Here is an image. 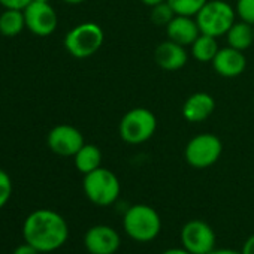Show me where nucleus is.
Segmentation results:
<instances>
[{
    "mask_svg": "<svg viewBox=\"0 0 254 254\" xmlns=\"http://www.w3.org/2000/svg\"><path fill=\"white\" fill-rule=\"evenodd\" d=\"M24 242L39 253H53L62 248L69 238V226L62 214L53 209H35L23 223Z\"/></svg>",
    "mask_w": 254,
    "mask_h": 254,
    "instance_id": "f257e3e1",
    "label": "nucleus"
},
{
    "mask_svg": "<svg viewBox=\"0 0 254 254\" xmlns=\"http://www.w3.org/2000/svg\"><path fill=\"white\" fill-rule=\"evenodd\" d=\"M123 227L130 239L136 242H151L160 235L162 218L153 206L136 203L124 212Z\"/></svg>",
    "mask_w": 254,
    "mask_h": 254,
    "instance_id": "f03ea898",
    "label": "nucleus"
},
{
    "mask_svg": "<svg viewBox=\"0 0 254 254\" xmlns=\"http://www.w3.org/2000/svg\"><path fill=\"white\" fill-rule=\"evenodd\" d=\"M82 189L87 199L97 206H109L115 203L121 193L118 177L112 171L102 166L84 175Z\"/></svg>",
    "mask_w": 254,
    "mask_h": 254,
    "instance_id": "7ed1b4c3",
    "label": "nucleus"
},
{
    "mask_svg": "<svg viewBox=\"0 0 254 254\" xmlns=\"http://www.w3.org/2000/svg\"><path fill=\"white\" fill-rule=\"evenodd\" d=\"M157 129V118L147 108H133L127 111L120 121L118 132L126 144L139 145L153 138Z\"/></svg>",
    "mask_w": 254,
    "mask_h": 254,
    "instance_id": "20e7f679",
    "label": "nucleus"
},
{
    "mask_svg": "<svg viewBox=\"0 0 254 254\" xmlns=\"http://www.w3.org/2000/svg\"><path fill=\"white\" fill-rule=\"evenodd\" d=\"M194 18L200 33L220 38L226 36L236 21V11L224 0H208Z\"/></svg>",
    "mask_w": 254,
    "mask_h": 254,
    "instance_id": "39448f33",
    "label": "nucleus"
},
{
    "mask_svg": "<svg viewBox=\"0 0 254 254\" xmlns=\"http://www.w3.org/2000/svg\"><path fill=\"white\" fill-rule=\"evenodd\" d=\"M105 41L103 29L97 23H81L64 36V48L75 59H87L96 54Z\"/></svg>",
    "mask_w": 254,
    "mask_h": 254,
    "instance_id": "423d86ee",
    "label": "nucleus"
},
{
    "mask_svg": "<svg viewBox=\"0 0 254 254\" xmlns=\"http://www.w3.org/2000/svg\"><path fill=\"white\" fill-rule=\"evenodd\" d=\"M223 153V144L212 133H200L191 138L184 150L186 162L194 169H206L218 162Z\"/></svg>",
    "mask_w": 254,
    "mask_h": 254,
    "instance_id": "0eeeda50",
    "label": "nucleus"
},
{
    "mask_svg": "<svg viewBox=\"0 0 254 254\" xmlns=\"http://www.w3.org/2000/svg\"><path fill=\"white\" fill-rule=\"evenodd\" d=\"M183 248L191 254H209L215 250V232L203 220L187 221L180 233Z\"/></svg>",
    "mask_w": 254,
    "mask_h": 254,
    "instance_id": "6e6552de",
    "label": "nucleus"
},
{
    "mask_svg": "<svg viewBox=\"0 0 254 254\" xmlns=\"http://www.w3.org/2000/svg\"><path fill=\"white\" fill-rule=\"evenodd\" d=\"M47 144L50 150L60 157H73L85 144L82 133L73 126L59 124L50 130Z\"/></svg>",
    "mask_w": 254,
    "mask_h": 254,
    "instance_id": "1a4fd4ad",
    "label": "nucleus"
},
{
    "mask_svg": "<svg viewBox=\"0 0 254 254\" xmlns=\"http://www.w3.org/2000/svg\"><path fill=\"white\" fill-rule=\"evenodd\" d=\"M26 29L30 30L36 36H50L56 32L59 18L54 8L45 2H33L29 3L24 9Z\"/></svg>",
    "mask_w": 254,
    "mask_h": 254,
    "instance_id": "9d476101",
    "label": "nucleus"
},
{
    "mask_svg": "<svg viewBox=\"0 0 254 254\" xmlns=\"http://www.w3.org/2000/svg\"><path fill=\"white\" fill-rule=\"evenodd\" d=\"M84 245L90 254H115L121 245V236L108 224H96L85 232Z\"/></svg>",
    "mask_w": 254,
    "mask_h": 254,
    "instance_id": "9b49d317",
    "label": "nucleus"
},
{
    "mask_svg": "<svg viewBox=\"0 0 254 254\" xmlns=\"http://www.w3.org/2000/svg\"><path fill=\"white\" fill-rule=\"evenodd\" d=\"M211 63L214 70L223 78H236L244 73L247 67V59L244 53L229 45L226 48H220Z\"/></svg>",
    "mask_w": 254,
    "mask_h": 254,
    "instance_id": "f8f14e48",
    "label": "nucleus"
},
{
    "mask_svg": "<svg viewBox=\"0 0 254 254\" xmlns=\"http://www.w3.org/2000/svg\"><path fill=\"white\" fill-rule=\"evenodd\" d=\"M154 60L159 67L172 72V70H180L187 64L189 54L186 51V47L168 39L156 47Z\"/></svg>",
    "mask_w": 254,
    "mask_h": 254,
    "instance_id": "ddd939ff",
    "label": "nucleus"
},
{
    "mask_svg": "<svg viewBox=\"0 0 254 254\" xmlns=\"http://www.w3.org/2000/svg\"><path fill=\"white\" fill-rule=\"evenodd\" d=\"M165 29L168 38L183 47H191V44L200 36V29L194 17L175 15Z\"/></svg>",
    "mask_w": 254,
    "mask_h": 254,
    "instance_id": "4468645a",
    "label": "nucleus"
},
{
    "mask_svg": "<svg viewBox=\"0 0 254 254\" xmlns=\"http://www.w3.org/2000/svg\"><path fill=\"white\" fill-rule=\"evenodd\" d=\"M215 109V100L211 94L199 91L187 97L183 105V117L190 123L205 121Z\"/></svg>",
    "mask_w": 254,
    "mask_h": 254,
    "instance_id": "2eb2a0df",
    "label": "nucleus"
},
{
    "mask_svg": "<svg viewBox=\"0 0 254 254\" xmlns=\"http://www.w3.org/2000/svg\"><path fill=\"white\" fill-rule=\"evenodd\" d=\"M226 41L227 45L239 50V51H245L248 50L253 42H254V32H253V26L245 23V21H235L233 26L229 29V32L226 33Z\"/></svg>",
    "mask_w": 254,
    "mask_h": 254,
    "instance_id": "dca6fc26",
    "label": "nucleus"
},
{
    "mask_svg": "<svg viewBox=\"0 0 254 254\" xmlns=\"http://www.w3.org/2000/svg\"><path fill=\"white\" fill-rule=\"evenodd\" d=\"M73 162H75V168L87 175L93 171H96L97 168H100L102 165V151L93 145V144H84L79 151L73 156Z\"/></svg>",
    "mask_w": 254,
    "mask_h": 254,
    "instance_id": "f3484780",
    "label": "nucleus"
},
{
    "mask_svg": "<svg viewBox=\"0 0 254 254\" xmlns=\"http://www.w3.org/2000/svg\"><path fill=\"white\" fill-rule=\"evenodd\" d=\"M26 29L24 11L21 9H5L0 14V35L14 38Z\"/></svg>",
    "mask_w": 254,
    "mask_h": 254,
    "instance_id": "a211bd4d",
    "label": "nucleus"
},
{
    "mask_svg": "<svg viewBox=\"0 0 254 254\" xmlns=\"http://www.w3.org/2000/svg\"><path fill=\"white\" fill-rule=\"evenodd\" d=\"M220 47L217 38L200 33V36L191 44V54L200 63H211L218 53Z\"/></svg>",
    "mask_w": 254,
    "mask_h": 254,
    "instance_id": "6ab92c4d",
    "label": "nucleus"
},
{
    "mask_svg": "<svg viewBox=\"0 0 254 254\" xmlns=\"http://www.w3.org/2000/svg\"><path fill=\"white\" fill-rule=\"evenodd\" d=\"M206 2L208 0H168V3L174 9L175 15L187 17H196Z\"/></svg>",
    "mask_w": 254,
    "mask_h": 254,
    "instance_id": "aec40b11",
    "label": "nucleus"
},
{
    "mask_svg": "<svg viewBox=\"0 0 254 254\" xmlns=\"http://www.w3.org/2000/svg\"><path fill=\"white\" fill-rule=\"evenodd\" d=\"M174 17H175V12L171 8V5L168 3V0H166V2H163V3H159V5H156V6L151 8L150 18H151V23L154 26L166 27L172 21Z\"/></svg>",
    "mask_w": 254,
    "mask_h": 254,
    "instance_id": "412c9836",
    "label": "nucleus"
},
{
    "mask_svg": "<svg viewBox=\"0 0 254 254\" xmlns=\"http://www.w3.org/2000/svg\"><path fill=\"white\" fill-rule=\"evenodd\" d=\"M235 11L242 21L254 24V0H238Z\"/></svg>",
    "mask_w": 254,
    "mask_h": 254,
    "instance_id": "4be33fe9",
    "label": "nucleus"
},
{
    "mask_svg": "<svg viewBox=\"0 0 254 254\" xmlns=\"http://www.w3.org/2000/svg\"><path fill=\"white\" fill-rule=\"evenodd\" d=\"M12 196V181L11 177L0 169V209H2L11 199Z\"/></svg>",
    "mask_w": 254,
    "mask_h": 254,
    "instance_id": "5701e85b",
    "label": "nucleus"
},
{
    "mask_svg": "<svg viewBox=\"0 0 254 254\" xmlns=\"http://www.w3.org/2000/svg\"><path fill=\"white\" fill-rule=\"evenodd\" d=\"M33 0H0V5L5 9H24Z\"/></svg>",
    "mask_w": 254,
    "mask_h": 254,
    "instance_id": "b1692460",
    "label": "nucleus"
},
{
    "mask_svg": "<svg viewBox=\"0 0 254 254\" xmlns=\"http://www.w3.org/2000/svg\"><path fill=\"white\" fill-rule=\"evenodd\" d=\"M12 254H41V253H39L35 247H32L30 244L24 242V244L18 245V247L12 251Z\"/></svg>",
    "mask_w": 254,
    "mask_h": 254,
    "instance_id": "393cba45",
    "label": "nucleus"
},
{
    "mask_svg": "<svg viewBox=\"0 0 254 254\" xmlns=\"http://www.w3.org/2000/svg\"><path fill=\"white\" fill-rule=\"evenodd\" d=\"M242 254H254V233L251 236L247 238V241L244 242L242 245V250H241Z\"/></svg>",
    "mask_w": 254,
    "mask_h": 254,
    "instance_id": "a878e982",
    "label": "nucleus"
},
{
    "mask_svg": "<svg viewBox=\"0 0 254 254\" xmlns=\"http://www.w3.org/2000/svg\"><path fill=\"white\" fill-rule=\"evenodd\" d=\"M209 254H242V253L241 251H235V250H229V248H215Z\"/></svg>",
    "mask_w": 254,
    "mask_h": 254,
    "instance_id": "bb28decb",
    "label": "nucleus"
},
{
    "mask_svg": "<svg viewBox=\"0 0 254 254\" xmlns=\"http://www.w3.org/2000/svg\"><path fill=\"white\" fill-rule=\"evenodd\" d=\"M162 254H191V253H189L186 248H169V250L163 251Z\"/></svg>",
    "mask_w": 254,
    "mask_h": 254,
    "instance_id": "cd10ccee",
    "label": "nucleus"
},
{
    "mask_svg": "<svg viewBox=\"0 0 254 254\" xmlns=\"http://www.w3.org/2000/svg\"><path fill=\"white\" fill-rule=\"evenodd\" d=\"M141 2H142L145 6H150V8H153V6H156V5H159V3H163V2H166V0H141Z\"/></svg>",
    "mask_w": 254,
    "mask_h": 254,
    "instance_id": "c85d7f7f",
    "label": "nucleus"
},
{
    "mask_svg": "<svg viewBox=\"0 0 254 254\" xmlns=\"http://www.w3.org/2000/svg\"><path fill=\"white\" fill-rule=\"evenodd\" d=\"M63 2L67 3V5H79V3L85 2V0H63Z\"/></svg>",
    "mask_w": 254,
    "mask_h": 254,
    "instance_id": "c756f323",
    "label": "nucleus"
},
{
    "mask_svg": "<svg viewBox=\"0 0 254 254\" xmlns=\"http://www.w3.org/2000/svg\"><path fill=\"white\" fill-rule=\"evenodd\" d=\"M35 2H45V3H50V0H35Z\"/></svg>",
    "mask_w": 254,
    "mask_h": 254,
    "instance_id": "7c9ffc66",
    "label": "nucleus"
},
{
    "mask_svg": "<svg viewBox=\"0 0 254 254\" xmlns=\"http://www.w3.org/2000/svg\"><path fill=\"white\" fill-rule=\"evenodd\" d=\"M251 26H253V32H254V24H251Z\"/></svg>",
    "mask_w": 254,
    "mask_h": 254,
    "instance_id": "2f4dec72",
    "label": "nucleus"
}]
</instances>
